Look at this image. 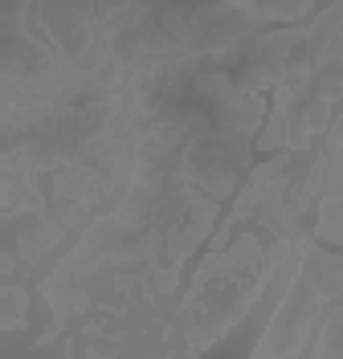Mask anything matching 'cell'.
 <instances>
[{
	"instance_id": "3",
	"label": "cell",
	"mask_w": 343,
	"mask_h": 359,
	"mask_svg": "<svg viewBox=\"0 0 343 359\" xmlns=\"http://www.w3.org/2000/svg\"><path fill=\"white\" fill-rule=\"evenodd\" d=\"M0 331H4V335H13V331H21L25 323H29V290H25L21 282H13V278H8V282H4V290H0Z\"/></svg>"
},
{
	"instance_id": "1",
	"label": "cell",
	"mask_w": 343,
	"mask_h": 359,
	"mask_svg": "<svg viewBox=\"0 0 343 359\" xmlns=\"http://www.w3.org/2000/svg\"><path fill=\"white\" fill-rule=\"evenodd\" d=\"M298 233L274 237V245H262L253 233H246L225 249H208V257L196 266L192 282H188L184 302L176 306L184 323V351L188 355L208 351L262 302V294L270 290V282L286 266Z\"/></svg>"
},
{
	"instance_id": "2",
	"label": "cell",
	"mask_w": 343,
	"mask_h": 359,
	"mask_svg": "<svg viewBox=\"0 0 343 359\" xmlns=\"http://www.w3.org/2000/svg\"><path fill=\"white\" fill-rule=\"evenodd\" d=\"M339 298H343V253L323 249L319 237L311 233V241L302 245L295 278H290V286L282 290L274 314H270V327L257 335L253 355H307Z\"/></svg>"
}]
</instances>
